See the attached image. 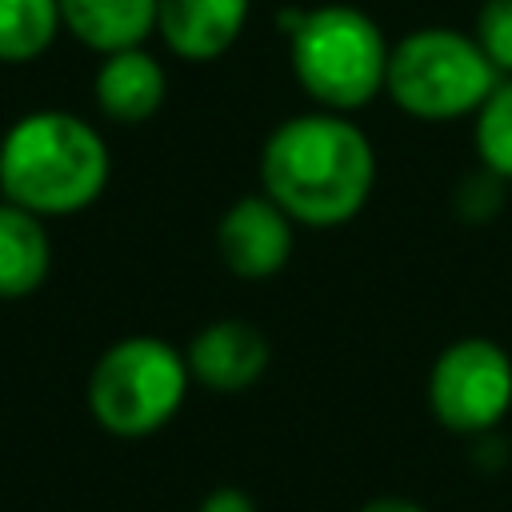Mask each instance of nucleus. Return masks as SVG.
I'll return each instance as SVG.
<instances>
[{
  "label": "nucleus",
  "instance_id": "1",
  "mask_svg": "<svg viewBox=\"0 0 512 512\" xmlns=\"http://www.w3.org/2000/svg\"><path fill=\"white\" fill-rule=\"evenodd\" d=\"M376 188V152L348 112H300L280 120L260 148V192L292 224L340 228L356 220Z\"/></svg>",
  "mask_w": 512,
  "mask_h": 512
},
{
  "label": "nucleus",
  "instance_id": "16",
  "mask_svg": "<svg viewBox=\"0 0 512 512\" xmlns=\"http://www.w3.org/2000/svg\"><path fill=\"white\" fill-rule=\"evenodd\" d=\"M500 188H504V180L492 176L488 168H480V172H472V176L460 184L456 204H460V212H464L468 220H488V216L500 208Z\"/></svg>",
  "mask_w": 512,
  "mask_h": 512
},
{
  "label": "nucleus",
  "instance_id": "2",
  "mask_svg": "<svg viewBox=\"0 0 512 512\" xmlns=\"http://www.w3.org/2000/svg\"><path fill=\"white\" fill-rule=\"evenodd\" d=\"M112 180V152L92 120L68 108H32L0 136V196L64 220L92 208Z\"/></svg>",
  "mask_w": 512,
  "mask_h": 512
},
{
  "label": "nucleus",
  "instance_id": "6",
  "mask_svg": "<svg viewBox=\"0 0 512 512\" xmlns=\"http://www.w3.org/2000/svg\"><path fill=\"white\" fill-rule=\"evenodd\" d=\"M428 408L456 436H484L512 412V356L488 336L452 340L428 372Z\"/></svg>",
  "mask_w": 512,
  "mask_h": 512
},
{
  "label": "nucleus",
  "instance_id": "8",
  "mask_svg": "<svg viewBox=\"0 0 512 512\" xmlns=\"http://www.w3.org/2000/svg\"><path fill=\"white\" fill-rule=\"evenodd\" d=\"M184 360H188V372L196 384H204L208 392L232 396V392H248L252 384L264 380V372L272 364V344H268L264 328L224 316V320L204 324L188 340Z\"/></svg>",
  "mask_w": 512,
  "mask_h": 512
},
{
  "label": "nucleus",
  "instance_id": "17",
  "mask_svg": "<svg viewBox=\"0 0 512 512\" xmlns=\"http://www.w3.org/2000/svg\"><path fill=\"white\" fill-rule=\"evenodd\" d=\"M196 512H260V508H256L252 492H244V488H236V484H220V488H212V492L196 504Z\"/></svg>",
  "mask_w": 512,
  "mask_h": 512
},
{
  "label": "nucleus",
  "instance_id": "13",
  "mask_svg": "<svg viewBox=\"0 0 512 512\" xmlns=\"http://www.w3.org/2000/svg\"><path fill=\"white\" fill-rule=\"evenodd\" d=\"M60 32V0H0V64L48 56Z\"/></svg>",
  "mask_w": 512,
  "mask_h": 512
},
{
  "label": "nucleus",
  "instance_id": "14",
  "mask_svg": "<svg viewBox=\"0 0 512 512\" xmlns=\"http://www.w3.org/2000/svg\"><path fill=\"white\" fill-rule=\"evenodd\" d=\"M472 144L480 168L512 184V76H500L484 104L472 112Z\"/></svg>",
  "mask_w": 512,
  "mask_h": 512
},
{
  "label": "nucleus",
  "instance_id": "4",
  "mask_svg": "<svg viewBox=\"0 0 512 512\" xmlns=\"http://www.w3.org/2000/svg\"><path fill=\"white\" fill-rule=\"evenodd\" d=\"M188 360L176 344L136 332L108 344L88 372V412L116 440L156 436L188 400Z\"/></svg>",
  "mask_w": 512,
  "mask_h": 512
},
{
  "label": "nucleus",
  "instance_id": "7",
  "mask_svg": "<svg viewBox=\"0 0 512 512\" xmlns=\"http://www.w3.org/2000/svg\"><path fill=\"white\" fill-rule=\"evenodd\" d=\"M296 248L292 216L264 192H248L216 220V252L236 280H272Z\"/></svg>",
  "mask_w": 512,
  "mask_h": 512
},
{
  "label": "nucleus",
  "instance_id": "11",
  "mask_svg": "<svg viewBox=\"0 0 512 512\" xmlns=\"http://www.w3.org/2000/svg\"><path fill=\"white\" fill-rule=\"evenodd\" d=\"M52 272L48 220L0 196V300H24Z\"/></svg>",
  "mask_w": 512,
  "mask_h": 512
},
{
  "label": "nucleus",
  "instance_id": "10",
  "mask_svg": "<svg viewBox=\"0 0 512 512\" xmlns=\"http://www.w3.org/2000/svg\"><path fill=\"white\" fill-rule=\"evenodd\" d=\"M164 96H168V72L160 56H152L144 44L100 56V68L92 76V100L104 120L144 124L164 108Z\"/></svg>",
  "mask_w": 512,
  "mask_h": 512
},
{
  "label": "nucleus",
  "instance_id": "18",
  "mask_svg": "<svg viewBox=\"0 0 512 512\" xmlns=\"http://www.w3.org/2000/svg\"><path fill=\"white\" fill-rule=\"evenodd\" d=\"M360 512H428V508L408 496H372L360 504Z\"/></svg>",
  "mask_w": 512,
  "mask_h": 512
},
{
  "label": "nucleus",
  "instance_id": "5",
  "mask_svg": "<svg viewBox=\"0 0 512 512\" xmlns=\"http://www.w3.org/2000/svg\"><path fill=\"white\" fill-rule=\"evenodd\" d=\"M496 80L500 72L480 52L472 32L432 24L392 44L384 92L404 116L424 124H448L472 116Z\"/></svg>",
  "mask_w": 512,
  "mask_h": 512
},
{
  "label": "nucleus",
  "instance_id": "15",
  "mask_svg": "<svg viewBox=\"0 0 512 512\" xmlns=\"http://www.w3.org/2000/svg\"><path fill=\"white\" fill-rule=\"evenodd\" d=\"M472 40L500 76H512V0H480L472 20Z\"/></svg>",
  "mask_w": 512,
  "mask_h": 512
},
{
  "label": "nucleus",
  "instance_id": "3",
  "mask_svg": "<svg viewBox=\"0 0 512 512\" xmlns=\"http://www.w3.org/2000/svg\"><path fill=\"white\" fill-rule=\"evenodd\" d=\"M280 32L288 36V64L304 96L328 112H356L384 92L388 36L356 4L284 8Z\"/></svg>",
  "mask_w": 512,
  "mask_h": 512
},
{
  "label": "nucleus",
  "instance_id": "9",
  "mask_svg": "<svg viewBox=\"0 0 512 512\" xmlns=\"http://www.w3.org/2000/svg\"><path fill=\"white\" fill-rule=\"evenodd\" d=\"M252 0H156L160 44L188 64L220 60L244 32Z\"/></svg>",
  "mask_w": 512,
  "mask_h": 512
},
{
  "label": "nucleus",
  "instance_id": "12",
  "mask_svg": "<svg viewBox=\"0 0 512 512\" xmlns=\"http://www.w3.org/2000/svg\"><path fill=\"white\" fill-rule=\"evenodd\" d=\"M60 20L72 40L108 56L156 36V0H60Z\"/></svg>",
  "mask_w": 512,
  "mask_h": 512
}]
</instances>
